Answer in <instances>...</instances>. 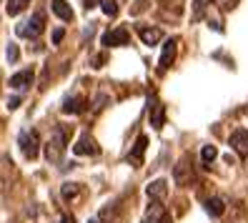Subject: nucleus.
Masks as SVG:
<instances>
[{"label": "nucleus", "mask_w": 248, "mask_h": 223, "mask_svg": "<svg viewBox=\"0 0 248 223\" xmlns=\"http://www.w3.org/2000/svg\"><path fill=\"white\" fill-rule=\"evenodd\" d=\"M18 145H20V151H23V156L28 160H35L38 153H40V136H38V130H33V128L23 130L18 136Z\"/></svg>", "instance_id": "obj_1"}, {"label": "nucleus", "mask_w": 248, "mask_h": 223, "mask_svg": "<svg viewBox=\"0 0 248 223\" xmlns=\"http://www.w3.org/2000/svg\"><path fill=\"white\" fill-rule=\"evenodd\" d=\"M65 138H68V128H65L63 133H55L53 141H48L46 145H43V153H46V158H48L50 163H58V160H61L63 148H65Z\"/></svg>", "instance_id": "obj_2"}, {"label": "nucleus", "mask_w": 248, "mask_h": 223, "mask_svg": "<svg viewBox=\"0 0 248 223\" xmlns=\"http://www.w3.org/2000/svg\"><path fill=\"white\" fill-rule=\"evenodd\" d=\"M43 28H46V18H43L40 13H35V16L28 20V23H23V25L16 28V33H18L20 38H38V35L43 33Z\"/></svg>", "instance_id": "obj_3"}, {"label": "nucleus", "mask_w": 248, "mask_h": 223, "mask_svg": "<svg viewBox=\"0 0 248 223\" xmlns=\"http://www.w3.org/2000/svg\"><path fill=\"white\" fill-rule=\"evenodd\" d=\"M98 143L93 136H88V133H83V136L76 141V145H73V153L76 156H98Z\"/></svg>", "instance_id": "obj_4"}, {"label": "nucleus", "mask_w": 248, "mask_h": 223, "mask_svg": "<svg viewBox=\"0 0 248 223\" xmlns=\"http://www.w3.org/2000/svg\"><path fill=\"white\" fill-rule=\"evenodd\" d=\"M176 50H178V40L176 38H168L166 46H163V53H160V61H158V70L163 73L173 65V61H176Z\"/></svg>", "instance_id": "obj_5"}, {"label": "nucleus", "mask_w": 248, "mask_h": 223, "mask_svg": "<svg viewBox=\"0 0 248 223\" xmlns=\"http://www.w3.org/2000/svg\"><path fill=\"white\" fill-rule=\"evenodd\" d=\"M128 40H130V35H128L125 28H115V31H108V33H103V38H100V43H103L106 48L128 46Z\"/></svg>", "instance_id": "obj_6"}, {"label": "nucleus", "mask_w": 248, "mask_h": 223, "mask_svg": "<svg viewBox=\"0 0 248 223\" xmlns=\"http://www.w3.org/2000/svg\"><path fill=\"white\" fill-rule=\"evenodd\" d=\"M231 148H233V151H236L238 156H243V158H248V130H233L231 133Z\"/></svg>", "instance_id": "obj_7"}, {"label": "nucleus", "mask_w": 248, "mask_h": 223, "mask_svg": "<svg viewBox=\"0 0 248 223\" xmlns=\"http://www.w3.org/2000/svg\"><path fill=\"white\" fill-rule=\"evenodd\" d=\"M145 196L153 198V201H163L168 196V183L163 181V178H155V181H151L148 186H145Z\"/></svg>", "instance_id": "obj_8"}, {"label": "nucleus", "mask_w": 248, "mask_h": 223, "mask_svg": "<svg viewBox=\"0 0 248 223\" xmlns=\"http://www.w3.org/2000/svg\"><path fill=\"white\" fill-rule=\"evenodd\" d=\"M33 78H35L33 68H25V70L16 73V76L10 78V88H16V91H20V88H28V85H33Z\"/></svg>", "instance_id": "obj_9"}, {"label": "nucleus", "mask_w": 248, "mask_h": 223, "mask_svg": "<svg viewBox=\"0 0 248 223\" xmlns=\"http://www.w3.org/2000/svg\"><path fill=\"white\" fill-rule=\"evenodd\" d=\"M163 123H166V108L160 106L155 98H151V126L155 130H160V128H163Z\"/></svg>", "instance_id": "obj_10"}, {"label": "nucleus", "mask_w": 248, "mask_h": 223, "mask_svg": "<svg viewBox=\"0 0 248 223\" xmlns=\"http://www.w3.org/2000/svg\"><path fill=\"white\" fill-rule=\"evenodd\" d=\"M83 111H85V98H80V96H68V98L63 100V113L78 115V113H83Z\"/></svg>", "instance_id": "obj_11"}, {"label": "nucleus", "mask_w": 248, "mask_h": 223, "mask_svg": "<svg viewBox=\"0 0 248 223\" xmlns=\"http://www.w3.org/2000/svg\"><path fill=\"white\" fill-rule=\"evenodd\" d=\"M173 175H176V181L181 186H191L193 183V166H188V163L183 160V163H178V166H176Z\"/></svg>", "instance_id": "obj_12"}, {"label": "nucleus", "mask_w": 248, "mask_h": 223, "mask_svg": "<svg viewBox=\"0 0 248 223\" xmlns=\"http://www.w3.org/2000/svg\"><path fill=\"white\" fill-rule=\"evenodd\" d=\"M145 145H148V138H145V136H138V138H136V143H133V151L128 153V160H130V163H136V166H138V163L143 160Z\"/></svg>", "instance_id": "obj_13"}, {"label": "nucleus", "mask_w": 248, "mask_h": 223, "mask_svg": "<svg viewBox=\"0 0 248 223\" xmlns=\"http://www.w3.org/2000/svg\"><path fill=\"white\" fill-rule=\"evenodd\" d=\"M138 35L145 46H155V43H160V38H163V33H160L158 28H140V25H138Z\"/></svg>", "instance_id": "obj_14"}, {"label": "nucleus", "mask_w": 248, "mask_h": 223, "mask_svg": "<svg viewBox=\"0 0 248 223\" xmlns=\"http://www.w3.org/2000/svg\"><path fill=\"white\" fill-rule=\"evenodd\" d=\"M50 8H53V13H55V16L61 18V20H65V23L73 20V10H70V5L65 3V0H53Z\"/></svg>", "instance_id": "obj_15"}, {"label": "nucleus", "mask_w": 248, "mask_h": 223, "mask_svg": "<svg viewBox=\"0 0 248 223\" xmlns=\"http://www.w3.org/2000/svg\"><path fill=\"white\" fill-rule=\"evenodd\" d=\"M206 211H208V216H213V218H221V216L226 213V203H223V198H218V196L208 198V201H206Z\"/></svg>", "instance_id": "obj_16"}, {"label": "nucleus", "mask_w": 248, "mask_h": 223, "mask_svg": "<svg viewBox=\"0 0 248 223\" xmlns=\"http://www.w3.org/2000/svg\"><path fill=\"white\" fill-rule=\"evenodd\" d=\"M166 211H163V206L160 203H153L151 208H148V213H145V223H158V218L163 216Z\"/></svg>", "instance_id": "obj_17"}, {"label": "nucleus", "mask_w": 248, "mask_h": 223, "mask_svg": "<svg viewBox=\"0 0 248 223\" xmlns=\"http://www.w3.org/2000/svg\"><path fill=\"white\" fill-rule=\"evenodd\" d=\"M28 3H31V0H8V16H18V13H23L28 8Z\"/></svg>", "instance_id": "obj_18"}, {"label": "nucleus", "mask_w": 248, "mask_h": 223, "mask_svg": "<svg viewBox=\"0 0 248 223\" xmlns=\"http://www.w3.org/2000/svg\"><path fill=\"white\" fill-rule=\"evenodd\" d=\"M216 156H218L216 145H203V148H201V158H203V163H211V160H216Z\"/></svg>", "instance_id": "obj_19"}, {"label": "nucleus", "mask_w": 248, "mask_h": 223, "mask_svg": "<svg viewBox=\"0 0 248 223\" xmlns=\"http://www.w3.org/2000/svg\"><path fill=\"white\" fill-rule=\"evenodd\" d=\"M103 13L108 18H115L118 16V3H115V0H103Z\"/></svg>", "instance_id": "obj_20"}, {"label": "nucleus", "mask_w": 248, "mask_h": 223, "mask_svg": "<svg viewBox=\"0 0 248 223\" xmlns=\"http://www.w3.org/2000/svg\"><path fill=\"white\" fill-rule=\"evenodd\" d=\"M80 193V186L78 183H65L63 186V198H76Z\"/></svg>", "instance_id": "obj_21"}, {"label": "nucleus", "mask_w": 248, "mask_h": 223, "mask_svg": "<svg viewBox=\"0 0 248 223\" xmlns=\"http://www.w3.org/2000/svg\"><path fill=\"white\" fill-rule=\"evenodd\" d=\"M18 61V46H8V63Z\"/></svg>", "instance_id": "obj_22"}, {"label": "nucleus", "mask_w": 248, "mask_h": 223, "mask_svg": "<svg viewBox=\"0 0 248 223\" xmlns=\"http://www.w3.org/2000/svg\"><path fill=\"white\" fill-rule=\"evenodd\" d=\"M63 38H65V31H63V28H58V31L53 33V46H61Z\"/></svg>", "instance_id": "obj_23"}, {"label": "nucleus", "mask_w": 248, "mask_h": 223, "mask_svg": "<svg viewBox=\"0 0 248 223\" xmlns=\"http://www.w3.org/2000/svg\"><path fill=\"white\" fill-rule=\"evenodd\" d=\"M211 3H213V0H196V13H198V16H201V13L206 10V8H208Z\"/></svg>", "instance_id": "obj_24"}, {"label": "nucleus", "mask_w": 248, "mask_h": 223, "mask_svg": "<svg viewBox=\"0 0 248 223\" xmlns=\"http://www.w3.org/2000/svg\"><path fill=\"white\" fill-rule=\"evenodd\" d=\"M103 0H83V5H85V10H93L95 5H100Z\"/></svg>", "instance_id": "obj_25"}, {"label": "nucleus", "mask_w": 248, "mask_h": 223, "mask_svg": "<svg viewBox=\"0 0 248 223\" xmlns=\"http://www.w3.org/2000/svg\"><path fill=\"white\" fill-rule=\"evenodd\" d=\"M18 106H20V98H16V96H13V98L8 100V108H10V111H16Z\"/></svg>", "instance_id": "obj_26"}, {"label": "nucleus", "mask_w": 248, "mask_h": 223, "mask_svg": "<svg viewBox=\"0 0 248 223\" xmlns=\"http://www.w3.org/2000/svg\"><path fill=\"white\" fill-rule=\"evenodd\" d=\"M61 223H76V218H73L70 213H63V216H61Z\"/></svg>", "instance_id": "obj_27"}, {"label": "nucleus", "mask_w": 248, "mask_h": 223, "mask_svg": "<svg viewBox=\"0 0 248 223\" xmlns=\"http://www.w3.org/2000/svg\"><path fill=\"white\" fill-rule=\"evenodd\" d=\"M158 223H173V218H170V213H163L158 218Z\"/></svg>", "instance_id": "obj_28"}, {"label": "nucleus", "mask_w": 248, "mask_h": 223, "mask_svg": "<svg viewBox=\"0 0 248 223\" xmlns=\"http://www.w3.org/2000/svg\"><path fill=\"white\" fill-rule=\"evenodd\" d=\"M93 63H95V68H100V65H103V63H106V55H98V58H95V61H93Z\"/></svg>", "instance_id": "obj_29"}, {"label": "nucleus", "mask_w": 248, "mask_h": 223, "mask_svg": "<svg viewBox=\"0 0 248 223\" xmlns=\"http://www.w3.org/2000/svg\"><path fill=\"white\" fill-rule=\"evenodd\" d=\"M88 223H98V221H88Z\"/></svg>", "instance_id": "obj_30"}]
</instances>
